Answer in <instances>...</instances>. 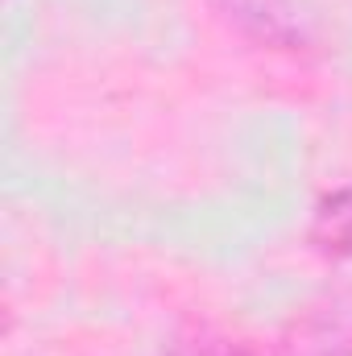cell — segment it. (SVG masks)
Instances as JSON below:
<instances>
[{"instance_id": "cell-1", "label": "cell", "mask_w": 352, "mask_h": 356, "mask_svg": "<svg viewBox=\"0 0 352 356\" xmlns=\"http://www.w3.org/2000/svg\"><path fill=\"white\" fill-rule=\"evenodd\" d=\"M282 356H352V294L323 298L290 323Z\"/></svg>"}, {"instance_id": "cell-2", "label": "cell", "mask_w": 352, "mask_h": 356, "mask_svg": "<svg viewBox=\"0 0 352 356\" xmlns=\"http://www.w3.org/2000/svg\"><path fill=\"white\" fill-rule=\"evenodd\" d=\"M311 241L328 257H352V186L319 199L311 220Z\"/></svg>"}, {"instance_id": "cell-3", "label": "cell", "mask_w": 352, "mask_h": 356, "mask_svg": "<svg viewBox=\"0 0 352 356\" xmlns=\"http://www.w3.org/2000/svg\"><path fill=\"white\" fill-rule=\"evenodd\" d=\"M178 356H245V348L237 340H224V336H199L195 344H186Z\"/></svg>"}]
</instances>
